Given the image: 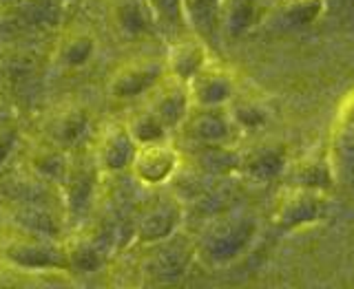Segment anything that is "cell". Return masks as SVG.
Here are the masks:
<instances>
[{"instance_id": "1", "label": "cell", "mask_w": 354, "mask_h": 289, "mask_svg": "<svg viewBox=\"0 0 354 289\" xmlns=\"http://www.w3.org/2000/svg\"><path fill=\"white\" fill-rule=\"evenodd\" d=\"M180 166V155L166 141L140 143L133 155L131 170L133 177L144 186H162L175 175Z\"/></svg>"}, {"instance_id": "2", "label": "cell", "mask_w": 354, "mask_h": 289, "mask_svg": "<svg viewBox=\"0 0 354 289\" xmlns=\"http://www.w3.org/2000/svg\"><path fill=\"white\" fill-rule=\"evenodd\" d=\"M138 141L133 139L127 124H109L97 137L95 163L102 172H122L131 168Z\"/></svg>"}, {"instance_id": "3", "label": "cell", "mask_w": 354, "mask_h": 289, "mask_svg": "<svg viewBox=\"0 0 354 289\" xmlns=\"http://www.w3.org/2000/svg\"><path fill=\"white\" fill-rule=\"evenodd\" d=\"M3 257L25 270H44V268H62L66 263V250L53 246L49 241H40L36 237H18L11 239L9 246L3 250Z\"/></svg>"}, {"instance_id": "4", "label": "cell", "mask_w": 354, "mask_h": 289, "mask_svg": "<svg viewBox=\"0 0 354 289\" xmlns=\"http://www.w3.org/2000/svg\"><path fill=\"white\" fill-rule=\"evenodd\" d=\"M164 69L155 62H131L113 73L109 91L118 99H131L151 93L162 82Z\"/></svg>"}, {"instance_id": "5", "label": "cell", "mask_w": 354, "mask_h": 289, "mask_svg": "<svg viewBox=\"0 0 354 289\" xmlns=\"http://www.w3.org/2000/svg\"><path fill=\"white\" fill-rule=\"evenodd\" d=\"M177 223H180V210L173 203V199H158V203H151L138 221V239L144 243H160L171 237Z\"/></svg>"}, {"instance_id": "6", "label": "cell", "mask_w": 354, "mask_h": 289, "mask_svg": "<svg viewBox=\"0 0 354 289\" xmlns=\"http://www.w3.org/2000/svg\"><path fill=\"white\" fill-rule=\"evenodd\" d=\"M149 108H153L158 113L166 126L177 124L188 108V91L186 84L180 80H173V77H162V82L151 91V102Z\"/></svg>"}, {"instance_id": "7", "label": "cell", "mask_w": 354, "mask_h": 289, "mask_svg": "<svg viewBox=\"0 0 354 289\" xmlns=\"http://www.w3.org/2000/svg\"><path fill=\"white\" fill-rule=\"evenodd\" d=\"M133 139L140 143H153V141H166V130L169 126L164 124V119L155 113L153 108H142L140 113L131 119V124H127Z\"/></svg>"}, {"instance_id": "8", "label": "cell", "mask_w": 354, "mask_h": 289, "mask_svg": "<svg viewBox=\"0 0 354 289\" xmlns=\"http://www.w3.org/2000/svg\"><path fill=\"white\" fill-rule=\"evenodd\" d=\"M95 49L93 38L86 33H75V36L66 38L62 44V62L69 66H82L88 62L91 53Z\"/></svg>"}]
</instances>
